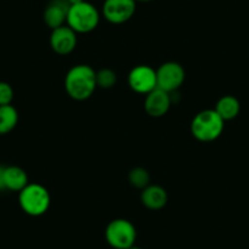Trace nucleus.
I'll use <instances>...</instances> for the list:
<instances>
[{"label": "nucleus", "instance_id": "1", "mask_svg": "<svg viewBox=\"0 0 249 249\" xmlns=\"http://www.w3.org/2000/svg\"><path fill=\"white\" fill-rule=\"evenodd\" d=\"M97 88L95 71L89 65H76L65 77V89L72 99L82 102L93 95Z\"/></svg>", "mask_w": 249, "mask_h": 249}, {"label": "nucleus", "instance_id": "2", "mask_svg": "<svg viewBox=\"0 0 249 249\" xmlns=\"http://www.w3.org/2000/svg\"><path fill=\"white\" fill-rule=\"evenodd\" d=\"M225 121L215 110L208 109L198 112L192 120L191 131L196 140L200 142H213L222 135Z\"/></svg>", "mask_w": 249, "mask_h": 249}, {"label": "nucleus", "instance_id": "3", "mask_svg": "<svg viewBox=\"0 0 249 249\" xmlns=\"http://www.w3.org/2000/svg\"><path fill=\"white\" fill-rule=\"evenodd\" d=\"M49 191L39 183H28L18 195V203L23 212L31 216L45 214L50 207Z\"/></svg>", "mask_w": 249, "mask_h": 249}, {"label": "nucleus", "instance_id": "4", "mask_svg": "<svg viewBox=\"0 0 249 249\" xmlns=\"http://www.w3.org/2000/svg\"><path fill=\"white\" fill-rule=\"evenodd\" d=\"M99 21L100 14L98 9L85 0L82 3L70 6L66 25L76 33H89L98 27Z\"/></svg>", "mask_w": 249, "mask_h": 249}, {"label": "nucleus", "instance_id": "5", "mask_svg": "<svg viewBox=\"0 0 249 249\" xmlns=\"http://www.w3.org/2000/svg\"><path fill=\"white\" fill-rule=\"evenodd\" d=\"M107 242L115 249H130L135 246L137 231L131 221L126 219H115L105 229Z\"/></svg>", "mask_w": 249, "mask_h": 249}, {"label": "nucleus", "instance_id": "6", "mask_svg": "<svg viewBox=\"0 0 249 249\" xmlns=\"http://www.w3.org/2000/svg\"><path fill=\"white\" fill-rule=\"evenodd\" d=\"M186 72L183 66L178 62L167 61L159 66L157 70V85L158 88L167 93L177 92L183 83Z\"/></svg>", "mask_w": 249, "mask_h": 249}, {"label": "nucleus", "instance_id": "7", "mask_svg": "<svg viewBox=\"0 0 249 249\" xmlns=\"http://www.w3.org/2000/svg\"><path fill=\"white\" fill-rule=\"evenodd\" d=\"M135 0H105L103 4V16L112 25H122L132 18L136 13Z\"/></svg>", "mask_w": 249, "mask_h": 249}, {"label": "nucleus", "instance_id": "8", "mask_svg": "<svg viewBox=\"0 0 249 249\" xmlns=\"http://www.w3.org/2000/svg\"><path fill=\"white\" fill-rule=\"evenodd\" d=\"M128 86L133 92L147 95L158 88L157 70L148 65L136 66L128 73Z\"/></svg>", "mask_w": 249, "mask_h": 249}, {"label": "nucleus", "instance_id": "9", "mask_svg": "<svg viewBox=\"0 0 249 249\" xmlns=\"http://www.w3.org/2000/svg\"><path fill=\"white\" fill-rule=\"evenodd\" d=\"M77 45V33L69 27L68 25H64L61 27H57L52 30L50 35V47L56 54L59 55H69L75 50Z\"/></svg>", "mask_w": 249, "mask_h": 249}, {"label": "nucleus", "instance_id": "10", "mask_svg": "<svg viewBox=\"0 0 249 249\" xmlns=\"http://www.w3.org/2000/svg\"><path fill=\"white\" fill-rule=\"evenodd\" d=\"M70 6L68 0H50L43 13L45 25L52 30L65 25Z\"/></svg>", "mask_w": 249, "mask_h": 249}, {"label": "nucleus", "instance_id": "11", "mask_svg": "<svg viewBox=\"0 0 249 249\" xmlns=\"http://www.w3.org/2000/svg\"><path fill=\"white\" fill-rule=\"evenodd\" d=\"M171 104V94L160 88H155L145 95L144 109L152 117H161L166 115Z\"/></svg>", "mask_w": 249, "mask_h": 249}, {"label": "nucleus", "instance_id": "12", "mask_svg": "<svg viewBox=\"0 0 249 249\" xmlns=\"http://www.w3.org/2000/svg\"><path fill=\"white\" fill-rule=\"evenodd\" d=\"M141 200L143 205L150 210H160L166 205L167 193L161 186L158 184H149L142 190Z\"/></svg>", "mask_w": 249, "mask_h": 249}, {"label": "nucleus", "instance_id": "13", "mask_svg": "<svg viewBox=\"0 0 249 249\" xmlns=\"http://www.w3.org/2000/svg\"><path fill=\"white\" fill-rule=\"evenodd\" d=\"M5 190L21 192L28 184V176L23 169L18 166H5L4 170Z\"/></svg>", "mask_w": 249, "mask_h": 249}, {"label": "nucleus", "instance_id": "14", "mask_svg": "<svg viewBox=\"0 0 249 249\" xmlns=\"http://www.w3.org/2000/svg\"><path fill=\"white\" fill-rule=\"evenodd\" d=\"M214 110L224 121H230V120H233L238 116L241 104H239L238 99L233 95H224L217 100Z\"/></svg>", "mask_w": 249, "mask_h": 249}, {"label": "nucleus", "instance_id": "15", "mask_svg": "<svg viewBox=\"0 0 249 249\" xmlns=\"http://www.w3.org/2000/svg\"><path fill=\"white\" fill-rule=\"evenodd\" d=\"M18 122V112L13 105L0 107V135H6L16 127Z\"/></svg>", "mask_w": 249, "mask_h": 249}, {"label": "nucleus", "instance_id": "16", "mask_svg": "<svg viewBox=\"0 0 249 249\" xmlns=\"http://www.w3.org/2000/svg\"><path fill=\"white\" fill-rule=\"evenodd\" d=\"M128 181L138 190H144L150 184V175L143 167H135L128 174Z\"/></svg>", "mask_w": 249, "mask_h": 249}, {"label": "nucleus", "instance_id": "17", "mask_svg": "<svg viewBox=\"0 0 249 249\" xmlns=\"http://www.w3.org/2000/svg\"><path fill=\"white\" fill-rule=\"evenodd\" d=\"M95 81H97V87L103 88V89H110L116 85L117 76L115 71L110 70V69H102L95 72Z\"/></svg>", "mask_w": 249, "mask_h": 249}, {"label": "nucleus", "instance_id": "18", "mask_svg": "<svg viewBox=\"0 0 249 249\" xmlns=\"http://www.w3.org/2000/svg\"><path fill=\"white\" fill-rule=\"evenodd\" d=\"M13 99V87L6 82H0V107H1V105H10Z\"/></svg>", "mask_w": 249, "mask_h": 249}, {"label": "nucleus", "instance_id": "19", "mask_svg": "<svg viewBox=\"0 0 249 249\" xmlns=\"http://www.w3.org/2000/svg\"><path fill=\"white\" fill-rule=\"evenodd\" d=\"M4 170H5V166H1V165H0V191L5 190V183H4Z\"/></svg>", "mask_w": 249, "mask_h": 249}, {"label": "nucleus", "instance_id": "20", "mask_svg": "<svg viewBox=\"0 0 249 249\" xmlns=\"http://www.w3.org/2000/svg\"><path fill=\"white\" fill-rule=\"evenodd\" d=\"M68 1H69V4H70V5H76V4L82 3V1H85V0H68Z\"/></svg>", "mask_w": 249, "mask_h": 249}, {"label": "nucleus", "instance_id": "21", "mask_svg": "<svg viewBox=\"0 0 249 249\" xmlns=\"http://www.w3.org/2000/svg\"><path fill=\"white\" fill-rule=\"evenodd\" d=\"M136 3H149L152 0H135Z\"/></svg>", "mask_w": 249, "mask_h": 249}, {"label": "nucleus", "instance_id": "22", "mask_svg": "<svg viewBox=\"0 0 249 249\" xmlns=\"http://www.w3.org/2000/svg\"><path fill=\"white\" fill-rule=\"evenodd\" d=\"M130 249H142V248H140V247H136V246H133V247H131Z\"/></svg>", "mask_w": 249, "mask_h": 249}]
</instances>
